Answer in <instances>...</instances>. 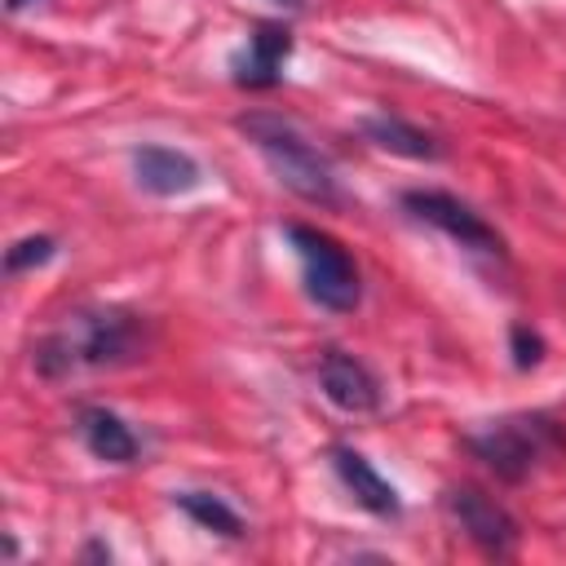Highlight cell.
Segmentation results:
<instances>
[{"label": "cell", "mask_w": 566, "mask_h": 566, "mask_svg": "<svg viewBox=\"0 0 566 566\" xmlns=\"http://www.w3.org/2000/svg\"><path fill=\"white\" fill-rule=\"evenodd\" d=\"M142 349V323L124 310H80L71 314L40 349L35 367L44 376H75L88 367L133 363Z\"/></svg>", "instance_id": "6da1fadb"}, {"label": "cell", "mask_w": 566, "mask_h": 566, "mask_svg": "<svg viewBox=\"0 0 566 566\" xmlns=\"http://www.w3.org/2000/svg\"><path fill=\"white\" fill-rule=\"evenodd\" d=\"M239 133L261 150V159L270 164V172L296 190L310 203H332L336 199V172L332 159L283 115L274 111H248L239 115Z\"/></svg>", "instance_id": "7a4b0ae2"}, {"label": "cell", "mask_w": 566, "mask_h": 566, "mask_svg": "<svg viewBox=\"0 0 566 566\" xmlns=\"http://www.w3.org/2000/svg\"><path fill=\"white\" fill-rule=\"evenodd\" d=\"M287 243H292L296 256H301L305 292H310L323 310L349 314V310L358 305V296H363L354 256H349L332 234H323V230H314V226H301V221L287 226Z\"/></svg>", "instance_id": "3957f363"}, {"label": "cell", "mask_w": 566, "mask_h": 566, "mask_svg": "<svg viewBox=\"0 0 566 566\" xmlns=\"http://www.w3.org/2000/svg\"><path fill=\"white\" fill-rule=\"evenodd\" d=\"M557 442L553 424L544 416H517V420H500L486 433H473L469 447L478 451V460H486L500 478L517 482L535 469V460Z\"/></svg>", "instance_id": "277c9868"}, {"label": "cell", "mask_w": 566, "mask_h": 566, "mask_svg": "<svg viewBox=\"0 0 566 566\" xmlns=\"http://www.w3.org/2000/svg\"><path fill=\"white\" fill-rule=\"evenodd\" d=\"M402 208L416 221L442 230L451 243H460L469 252H482V256H500L504 252V239L495 234V226H486L482 212H473L464 199H455L447 190H407L402 195Z\"/></svg>", "instance_id": "5b68a950"}, {"label": "cell", "mask_w": 566, "mask_h": 566, "mask_svg": "<svg viewBox=\"0 0 566 566\" xmlns=\"http://www.w3.org/2000/svg\"><path fill=\"white\" fill-rule=\"evenodd\" d=\"M447 509H451L455 526H460L482 553L504 557V553L517 544V522H513L495 500H486L482 491H473V486H451V491H447Z\"/></svg>", "instance_id": "8992f818"}, {"label": "cell", "mask_w": 566, "mask_h": 566, "mask_svg": "<svg viewBox=\"0 0 566 566\" xmlns=\"http://www.w3.org/2000/svg\"><path fill=\"white\" fill-rule=\"evenodd\" d=\"M318 389L332 407L349 411V416H371L380 407V385L376 376L345 349H327L318 358Z\"/></svg>", "instance_id": "52a82bcc"}, {"label": "cell", "mask_w": 566, "mask_h": 566, "mask_svg": "<svg viewBox=\"0 0 566 566\" xmlns=\"http://www.w3.org/2000/svg\"><path fill=\"white\" fill-rule=\"evenodd\" d=\"M287 53H292V31L279 27V22H261L248 35L243 53H234V84H243V88H270V84H279Z\"/></svg>", "instance_id": "ba28073f"}, {"label": "cell", "mask_w": 566, "mask_h": 566, "mask_svg": "<svg viewBox=\"0 0 566 566\" xmlns=\"http://www.w3.org/2000/svg\"><path fill=\"white\" fill-rule=\"evenodd\" d=\"M332 469H336V478L345 482V491H349L367 513H376V517H398V513H402L398 491H394V486L371 469V460L358 455L354 447H336V451H332Z\"/></svg>", "instance_id": "9c48e42d"}, {"label": "cell", "mask_w": 566, "mask_h": 566, "mask_svg": "<svg viewBox=\"0 0 566 566\" xmlns=\"http://www.w3.org/2000/svg\"><path fill=\"white\" fill-rule=\"evenodd\" d=\"M133 172L150 195H164V199L168 195H186V190H195L203 181L199 164L186 150H172V146H142L133 155Z\"/></svg>", "instance_id": "30bf717a"}, {"label": "cell", "mask_w": 566, "mask_h": 566, "mask_svg": "<svg viewBox=\"0 0 566 566\" xmlns=\"http://www.w3.org/2000/svg\"><path fill=\"white\" fill-rule=\"evenodd\" d=\"M80 438L106 464H133L137 460V433L106 407H84L80 411Z\"/></svg>", "instance_id": "8fae6325"}, {"label": "cell", "mask_w": 566, "mask_h": 566, "mask_svg": "<svg viewBox=\"0 0 566 566\" xmlns=\"http://www.w3.org/2000/svg\"><path fill=\"white\" fill-rule=\"evenodd\" d=\"M363 137L371 146L389 150V155H402V159H438L442 155V146L433 142V133H424V128H416V124H407L398 115H371V119H363Z\"/></svg>", "instance_id": "7c38bea8"}, {"label": "cell", "mask_w": 566, "mask_h": 566, "mask_svg": "<svg viewBox=\"0 0 566 566\" xmlns=\"http://www.w3.org/2000/svg\"><path fill=\"white\" fill-rule=\"evenodd\" d=\"M177 504L203 526V531H217V535H243V517L221 500V495H212V491H181L177 495Z\"/></svg>", "instance_id": "4fadbf2b"}, {"label": "cell", "mask_w": 566, "mask_h": 566, "mask_svg": "<svg viewBox=\"0 0 566 566\" xmlns=\"http://www.w3.org/2000/svg\"><path fill=\"white\" fill-rule=\"evenodd\" d=\"M53 252H57V243H53L49 234H31V239H18V243L4 252V270H9V274H22V270H31V265H44Z\"/></svg>", "instance_id": "5bb4252c"}, {"label": "cell", "mask_w": 566, "mask_h": 566, "mask_svg": "<svg viewBox=\"0 0 566 566\" xmlns=\"http://www.w3.org/2000/svg\"><path fill=\"white\" fill-rule=\"evenodd\" d=\"M509 349H513V367H517V371H526V367H535V363L544 358L539 332H531V327H522V323L509 332Z\"/></svg>", "instance_id": "9a60e30c"}, {"label": "cell", "mask_w": 566, "mask_h": 566, "mask_svg": "<svg viewBox=\"0 0 566 566\" xmlns=\"http://www.w3.org/2000/svg\"><path fill=\"white\" fill-rule=\"evenodd\" d=\"M4 4H9V13H18V9H27L31 0H4Z\"/></svg>", "instance_id": "2e32d148"}, {"label": "cell", "mask_w": 566, "mask_h": 566, "mask_svg": "<svg viewBox=\"0 0 566 566\" xmlns=\"http://www.w3.org/2000/svg\"><path fill=\"white\" fill-rule=\"evenodd\" d=\"M279 4H296V0H279Z\"/></svg>", "instance_id": "e0dca14e"}]
</instances>
